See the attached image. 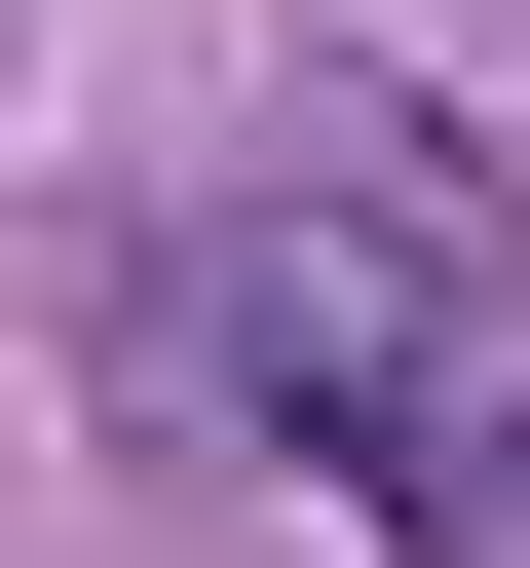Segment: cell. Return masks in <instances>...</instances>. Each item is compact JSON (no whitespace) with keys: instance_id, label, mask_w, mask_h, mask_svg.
I'll use <instances>...</instances> for the list:
<instances>
[{"instance_id":"6da1fadb","label":"cell","mask_w":530,"mask_h":568,"mask_svg":"<svg viewBox=\"0 0 530 568\" xmlns=\"http://www.w3.org/2000/svg\"><path fill=\"white\" fill-rule=\"evenodd\" d=\"M152 342H190V417L304 493L342 568H530V190L304 152V190H227L152 265Z\"/></svg>"}]
</instances>
